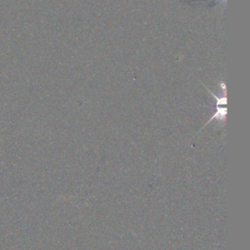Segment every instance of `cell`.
<instances>
[{"label": "cell", "instance_id": "1", "mask_svg": "<svg viewBox=\"0 0 250 250\" xmlns=\"http://www.w3.org/2000/svg\"><path fill=\"white\" fill-rule=\"evenodd\" d=\"M206 89H207V91L215 98V100H216V111H215V113L209 118V120L203 125V127L204 126H206L209 122H211L212 120H214V119H217L218 120V122H220L221 124H222V126H224L225 125V118H226V115H227V107H226V105H227V92H226V88L223 90V92H222V96L221 97H219V96H217V95H215L213 92H211L205 85H203ZM202 127V128H203Z\"/></svg>", "mask_w": 250, "mask_h": 250}]
</instances>
